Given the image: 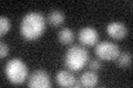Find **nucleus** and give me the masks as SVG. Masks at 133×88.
Wrapping results in <instances>:
<instances>
[{
	"label": "nucleus",
	"instance_id": "nucleus-1",
	"mask_svg": "<svg viewBox=\"0 0 133 88\" xmlns=\"http://www.w3.org/2000/svg\"><path fill=\"white\" fill-rule=\"evenodd\" d=\"M47 22L40 12H29L20 22V34L26 40L33 41L39 39L44 33Z\"/></svg>",
	"mask_w": 133,
	"mask_h": 88
},
{
	"label": "nucleus",
	"instance_id": "nucleus-2",
	"mask_svg": "<svg viewBox=\"0 0 133 88\" xmlns=\"http://www.w3.org/2000/svg\"><path fill=\"white\" fill-rule=\"evenodd\" d=\"M89 61V52L84 46L72 45L68 49L64 55V64L66 68L73 72L81 70Z\"/></svg>",
	"mask_w": 133,
	"mask_h": 88
},
{
	"label": "nucleus",
	"instance_id": "nucleus-3",
	"mask_svg": "<svg viewBox=\"0 0 133 88\" xmlns=\"http://www.w3.org/2000/svg\"><path fill=\"white\" fill-rule=\"evenodd\" d=\"M5 73L10 83L15 85H20L28 78V66L20 58H12L7 62Z\"/></svg>",
	"mask_w": 133,
	"mask_h": 88
},
{
	"label": "nucleus",
	"instance_id": "nucleus-4",
	"mask_svg": "<svg viewBox=\"0 0 133 88\" xmlns=\"http://www.w3.org/2000/svg\"><path fill=\"white\" fill-rule=\"evenodd\" d=\"M94 53L101 61H115L120 54V47L113 42L102 41L95 44Z\"/></svg>",
	"mask_w": 133,
	"mask_h": 88
},
{
	"label": "nucleus",
	"instance_id": "nucleus-5",
	"mask_svg": "<svg viewBox=\"0 0 133 88\" xmlns=\"http://www.w3.org/2000/svg\"><path fill=\"white\" fill-rule=\"evenodd\" d=\"M27 85L31 88H49L51 87V78L44 69H36L29 76Z\"/></svg>",
	"mask_w": 133,
	"mask_h": 88
},
{
	"label": "nucleus",
	"instance_id": "nucleus-6",
	"mask_svg": "<svg viewBox=\"0 0 133 88\" xmlns=\"http://www.w3.org/2000/svg\"><path fill=\"white\" fill-rule=\"evenodd\" d=\"M78 37L83 46H93L99 41V33L92 27H85L79 31Z\"/></svg>",
	"mask_w": 133,
	"mask_h": 88
},
{
	"label": "nucleus",
	"instance_id": "nucleus-7",
	"mask_svg": "<svg viewBox=\"0 0 133 88\" xmlns=\"http://www.w3.org/2000/svg\"><path fill=\"white\" fill-rule=\"evenodd\" d=\"M56 82L60 87H80L81 83L74 75L69 70H59L56 75Z\"/></svg>",
	"mask_w": 133,
	"mask_h": 88
},
{
	"label": "nucleus",
	"instance_id": "nucleus-8",
	"mask_svg": "<svg viewBox=\"0 0 133 88\" xmlns=\"http://www.w3.org/2000/svg\"><path fill=\"white\" fill-rule=\"evenodd\" d=\"M107 32L112 39L121 40L123 37H125V35L128 34V28L125 24L120 22V21H113V22L108 24Z\"/></svg>",
	"mask_w": 133,
	"mask_h": 88
},
{
	"label": "nucleus",
	"instance_id": "nucleus-9",
	"mask_svg": "<svg viewBox=\"0 0 133 88\" xmlns=\"http://www.w3.org/2000/svg\"><path fill=\"white\" fill-rule=\"evenodd\" d=\"M79 81H80V83H81V86L95 87L98 85L99 77L94 72H92V70H88V72H84L81 75L80 78H79Z\"/></svg>",
	"mask_w": 133,
	"mask_h": 88
},
{
	"label": "nucleus",
	"instance_id": "nucleus-10",
	"mask_svg": "<svg viewBox=\"0 0 133 88\" xmlns=\"http://www.w3.org/2000/svg\"><path fill=\"white\" fill-rule=\"evenodd\" d=\"M58 40L62 45H70L74 41V33L70 28H62L58 33Z\"/></svg>",
	"mask_w": 133,
	"mask_h": 88
},
{
	"label": "nucleus",
	"instance_id": "nucleus-11",
	"mask_svg": "<svg viewBox=\"0 0 133 88\" xmlns=\"http://www.w3.org/2000/svg\"><path fill=\"white\" fill-rule=\"evenodd\" d=\"M48 21L52 27H59L64 22V14L63 12H61L59 10H53L50 12V14L48 17Z\"/></svg>",
	"mask_w": 133,
	"mask_h": 88
},
{
	"label": "nucleus",
	"instance_id": "nucleus-12",
	"mask_svg": "<svg viewBox=\"0 0 133 88\" xmlns=\"http://www.w3.org/2000/svg\"><path fill=\"white\" fill-rule=\"evenodd\" d=\"M116 64L120 67H127V66H130L131 65V62H132V56L130 53L128 52H123V53H120L119 56L116 57Z\"/></svg>",
	"mask_w": 133,
	"mask_h": 88
},
{
	"label": "nucleus",
	"instance_id": "nucleus-13",
	"mask_svg": "<svg viewBox=\"0 0 133 88\" xmlns=\"http://www.w3.org/2000/svg\"><path fill=\"white\" fill-rule=\"evenodd\" d=\"M11 23L10 20L7 18V17L2 15L0 18V36H5V34L10 30Z\"/></svg>",
	"mask_w": 133,
	"mask_h": 88
},
{
	"label": "nucleus",
	"instance_id": "nucleus-14",
	"mask_svg": "<svg viewBox=\"0 0 133 88\" xmlns=\"http://www.w3.org/2000/svg\"><path fill=\"white\" fill-rule=\"evenodd\" d=\"M8 54H9V46H8L5 42H1L0 43V57L5 58Z\"/></svg>",
	"mask_w": 133,
	"mask_h": 88
},
{
	"label": "nucleus",
	"instance_id": "nucleus-15",
	"mask_svg": "<svg viewBox=\"0 0 133 88\" xmlns=\"http://www.w3.org/2000/svg\"><path fill=\"white\" fill-rule=\"evenodd\" d=\"M89 66L92 70H99L102 68V63L99 60H92V61H90Z\"/></svg>",
	"mask_w": 133,
	"mask_h": 88
}]
</instances>
